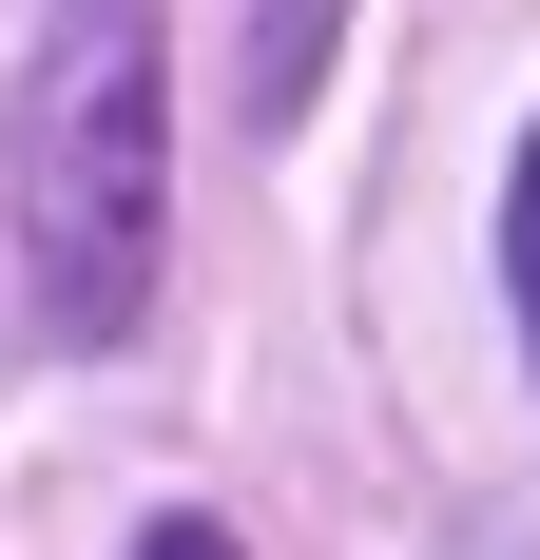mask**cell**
<instances>
[{
	"label": "cell",
	"instance_id": "obj_3",
	"mask_svg": "<svg viewBox=\"0 0 540 560\" xmlns=\"http://www.w3.org/2000/svg\"><path fill=\"white\" fill-rule=\"evenodd\" d=\"M136 560H232V541H213V522H155V541H136Z\"/></svg>",
	"mask_w": 540,
	"mask_h": 560
},
{
	"label": "cell",
	"instance_id": "obj_2",
	"mask_svg": "<svg viewBox=\"0 0 540 560\" xmlns=\"http://www.w3.org/2000/svg\"><path fill=\"white\" fill-rule=\"evenodd\" d=\"M502 290H521V348H540V136H521V174H502Z\"/></svg>",
	"mask_w": 540,
	"mask_h": 560
},
{
	"label": "cell",
	"instance_id": "obj_1",
	"mask_svg": "<svg viewBox=\"0 0 540 560\" xmlns=\"http://www.w3.org/2000/svg\"><path fill=\"white\" fill-rule=\"evenodd\" d=\"M155 0H58L20 97H0V368L39 348H116L155 310Z\"/></svg>",
	"mask_w": 540,
	"mask_h": 560
}]
</instances>
